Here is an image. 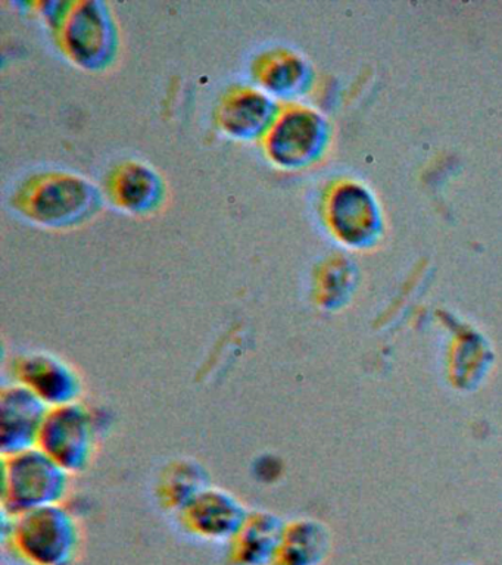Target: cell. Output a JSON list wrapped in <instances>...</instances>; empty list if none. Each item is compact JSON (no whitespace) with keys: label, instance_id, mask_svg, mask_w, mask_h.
<instances>
[{"label":"cell","instance_id":"10","mask_svg":"<svg viewBox=\"0 0 502 565\" xmlns=\"http://www.w3.org/2000/svg\"><path fill=\"white\" fill-rule=\"evenodd\" d=\"M105 194L117 210L131 215H151L164 205L167 184L149 163L127 159L108 172Z\"/></svg>","mask_w":502,"mask_h":565},{"label":"cell","instance_id":"11","mask_svg":"<svg viewBox=\"0 0 502 565\" xmlns=\"http://www.w3.org/2000/svg\"><path fill=\"white\" fill-rule=\"evenodd\" d=\"M248 514V508L235 494L209 486L178 516L193 536L205 541L231 542Z\"/></svg>","mask_w":502,"mask_h":565},{"label":"cell","instance_id":"13","mask_svg":"<svg viewBox=\"0 0 502 565\" xmlns=\"http://www.w3.org/2000/svg\"><path fill=\"white\" fill-rule=\"evenodd\" d=\"M285 521L270 511H249L244 524L231 541V558L235 565L273 563L284 534Z\"/></svg>","mask_w":502,"mask_h":565},{"label":"cell","instance_id":"7","mask_svg":"<svg viewBox=\"0 0 502 565\" xmlns=\"http://www.w3.org/2000/svg\"><path fill=\"white\" fill-rule=\"evenodd\" d=\"M280 106L255 84H233L220 96L214 109L218 130L241 141L261 140Z\"/></svg>","mask_w":502,"mask_h":565},{"label":"cell","instance_id":"14","mask_svg":"<svg viewBox=\"0 0 502 565\" xmlns=\"http://www.w3.org/2000/svg\"><path fill=\"white\" fill-rule=\"evenodd\" d=\"M332 539L320 521L298 519L285 524L271 565H320L328 558Z\"/></svg>","mask_w":502,"mask_h":565},{"label":"cell","instance_id":"8","mask_svg":"<svg viewBox=\"0 0 502 565\" xmlns=\"http://www.w3.org/2000/svg\"><path fill=\"white\" fill-rule=\"evenodd\" d=\"M14 382L28 387L50 408L81 402L83 380L63 358L50 352H28L12 365Z\"/></svg>","mask_w":502,"mask_h":565},{"label":"cell","instance_id":"16","mask_svg":"<svg viewBox=\"0 0 502 565\" xmlns=\"http://www.w3.org/2000/svg\"><path fill=\"white\" fill-rule=\"evenodd\" d=\"M325 216L334 234L343 241L352 242L363 236L365 227V205L359 189L338 185L325 202Z\"/></svg>","mask_w":502,"mask_h":565},{"label":"cell","instance_id":"2","mask_svg":"<svg viewBox=\"0 0 502 565\" xmlns=\"http://www.w3.org/2000/svg\"><path fill=\"white\" fill-rule=\"evenodd\" d=\"M42 13L61 52L87 71H104L116 62L120 33L111 9L96 0L42 4Z\"/></svg>","mask_w":502,"mask_h":565},{"label":"cell","instance_id":"12","mask_svg":"<svg viewBox=\"0 0 502 565\" xmlns=\"http://www.w3.org/2000/svg\"><path fill=\"white\" fill-rule=\"evenodd\" d=\"M250 75L255 86L273 99H293L302 96L311 84V68L292 49L275 46L264 49L250 61Z\"/></svg>","mask_w":502,"mask_h":565},{"label":"cell","instance_id":"4","mask_svg":"<svg viewBox=\"0 0 502 565\" xmlns=\"http://www.w3.org/2000/svg\"><path fill=\"white\" fill-rule=\"evenodd\" d=\"M11 541L34 565H64L76 554L81 527L64 503L11 516Z\"/></svg>","mask_w":502,"mask_h":565},{"label":"cell","instance_id":"3","mask_svg":"<svg viewBox=\"0 0 502 565\" xmlns=\"http://www.w3.org/2000/svg\"><path fill=\"white\" fill-rule=\"evenodd\" d=\"M72 475L41 448L2 457V507L10 516L64 503Z\"/></svg>","mask_w":502,"mask_h":565},{"label":"cell","instance_id":"1","mask_svg":"<svg viewBox=\"0 0 502 565\" xmlns=\"http://www.w3.org/2000/svg\"><path fill=\"white\" fill-rule=\"evenodd\" d=\"M10 203L30 223L64 230L94 218L103 207L104 194L86 177L47 170L25 177L12 192Z\"/></svg>","mask_w":502,"mask_h":565},{"label":"cell","instance_id":"9","mask_svg":"<svg viewBox=\"0 0 502 565\" xmlns=\"http://www.w3.org/2000/svg\"><path fill=\"white\" fill-rule=\"evenodd\" d=\"M50 406L28 387L12 382L0 392V450L2 457L36 448Z\"/></svg>","mask_w":502,"mask_h":565},{"label":"cell","instance_id":"15","mask_svg":"<svg viewBox=\"0 0 502 565\" xmlns=\"http://www.w3.org/2000/svg\"><path fill=\"white\" fill-rule=\"evenodd\" d=\"M209 486V472L200 462L192 458L174 459L167 463L158 477L157 501L165 511L179 514L193 498Z\"/></svg>","mask_w":502,"mask_h":565},{"label":"cell","instance_id":"6","mask_svg":"<svg viewBox=\"0 0 502 565\" xmlns=\"http://www.w3.org/2000/svg\"><path fill=\"white\" fill-rule=\"evenodd\" d=\"M98 446V424L83 402L56 406L47 413L38 448L50 455L70 475L86 471Z\"/></svg>","mask_w":502,"mask_h":565},{"label":"cell","instance_id":"5","mask_svg":"<svg viewBox=\"0 0 502 565\" xmlns=\"http://www.w3.org/2000/svg\"><path fill=\"white\" fill-rule=\"evenodd\" d=\"M328 126L316 110L298 104L281 105L275 121L259 140L263 152L281 170H301L320 158Z\"/></svg>","mask_w":502,"mask_h":565}]
</instances>
